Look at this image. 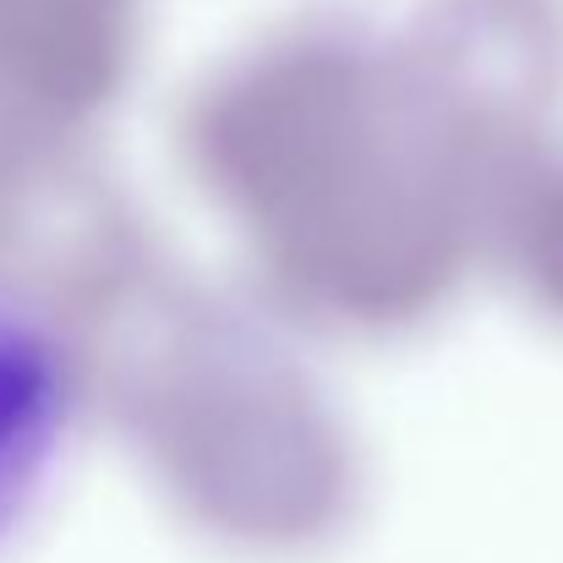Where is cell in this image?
I'll list each match as a JSON object with an SVG mask.
<instances>
[{"mask_svg": "<svg viewBox=\"0 0 563 563\" xmlns=\"http://www.w3.org/2000/svg\"><path fill=\"white\" fill-rule=\"evenodd\" d=\"M82 416V373L55 312L0 274V548L49 498Z\"/></svg>", "mask_w": 563, "mask_h": 563, "instance_id": "cell-1", "label": "cell"}]
</instances>
